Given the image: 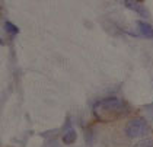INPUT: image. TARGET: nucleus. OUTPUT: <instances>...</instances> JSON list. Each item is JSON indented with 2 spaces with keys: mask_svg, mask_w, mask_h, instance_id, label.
I'll list each match as a JSON object with an SVG mask.
<instances>
[{
  "mask_svg": "<svg viewBox=\"0 0 153 147\" xmlns=\"http://www.w3.org/2000/svg\"><path fill=\"white\" fill-rule=\"evenodd\" d=\"M126 6L131 9V10L134 12H139V13H143V7H141V4H139L136 0H126Z\"/></svg>",
  "mask_w": 153,
  "mask_h": 147,
  "instance_id": "39448f33",
  "label": "nucleus"
},
{
  "mask_svg": "<svg viewBox=\"0 0 153 147\" xmlns=\"http://www.w3.org/2000/svg\"><path fill=\"white\" fill-rule=\"evenodd\" d=\"M76 131L74 130H67L64 134H63V143L64 144H71L76 141Z\"/></svg>",
  "mask_w": 153,
  "mask_h": 147,
  "instance_id": "20e7f679",
  "label": "nucleus"
},
{
  "mask_svg": "<svg viewBox=\"0 0 153 147\" xmlns=\"http://www.w3.org/2000/svg\"><path fill=\"white\" fill-rule=\"evenodd\" d=\"M133 147H153V140L152 138H144L139 143H136Z\"/></svg>",
  "mask_w": 153,
  "mask_h": 147,
  "instance_id": "0eeeda50",
  "label": "nucleus"
},
{
  "mask_svg": "<svg viewBox=\"0 0 153 147\" xmlns=\"http://www.w3.org/2000/svg\"><path fill=\"white\" fill-rule=\"evenodd\" d=\"M4 31H6L9 35H16L18 32H19L18 26H16L15 23L9 22V21H6V22H4Z\"/></svg>",
  "mask_w": 153,
  "mask_h": 147,
  "instance_id": "423d86ee",
  "label": "nucleus"
},
{
  "mask_svg": "<svg viewBox=\"0 0 153 147\" xmlns=\"http://www.w3.org/2000/svg\"><path fill=\"white\" fill-rule=\"evenodd\" d=\"M126 112H127L126 103L120 98H114V96L112 98H105V99L99 101L95 105V114L102 121L115 120L118 117H123Z\"/></svg>",
  "mask_w": 153,
  "mask_h": 147,
  "instance_id": "f257e3e1",
  "label": "nucleus"
},
{
  "mask_svg": "<svg viewBox=\"0 0 153 147\" xmlns=\"http://www.w3.org/2000/svg\"><path fill=\"white\" fill-rule=\"evenodd\" d=\"M137 28H139V32H140L143 36H146V38H153V26L152 25L139 21V22H137Z\"/></svg>",
  "mask_w": 153,
  "mask_h": 147,
  "instance_id": "7ed1b4c3",
  "label": "nucleus"
},
{
  "mask_svg": "<svg viewBox=\"0 0 153 147\" xmlns=\"http://www.w3.org/2000/svg\"><path fill=\"white\" fill-rule=\"evenodd\" d=\"M149 130L147 121L143 118H134L128 121V124L126 125V134L130 138H136V137H141L143 134H146Z\"/></svg>",
  "mask_w": 153,
  "mask_h": 147,
  "instance_id": "f03ea898",
  "label": "nucleus"
}]
</instances>
